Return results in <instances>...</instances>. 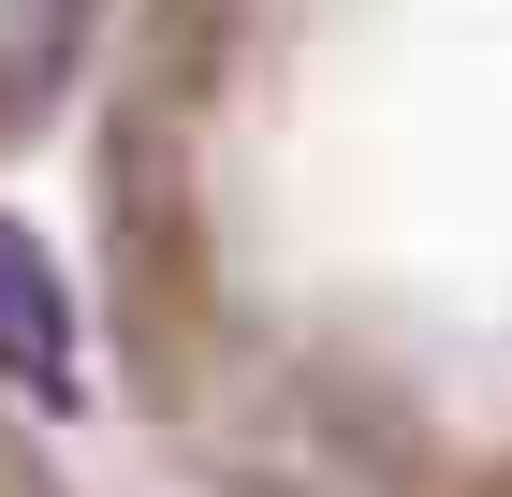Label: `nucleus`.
Returning a JSON list of instances; mask_svg holds the SVG:
<instances>
[{
	"label": "nucleus",
	"instance_id": "1",
	"mask_svg": "<svg viewBox=\"0 0 512 497\" xmlns=\"http://www.w3.org/2000/svg\"><path fill=\"white\" fill-rule=\"evenodd\" d=\"M103 307L205 497H512V0H147Z\"/></svg>",
	"mask_w": 512,
	"mask_h": 497
}]
</instances>
